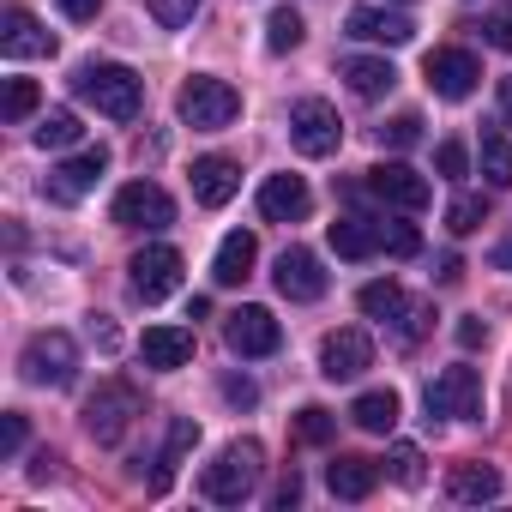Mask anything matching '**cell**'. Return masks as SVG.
<instances>
[{
  "label": "cell",
  "instance_id": "1",
  "mask_svg": "<svg viewBox=\"0 0 512 512\" xmlns=\"http://www.w3.org/2000/svg\"><path fill=\"white\" fill-rule=\"evenodd\" d=\"M73 91H79L97 115H109V121H133L139 103H145L139 73H133V67H115V61H91V67H79V73H73Z\"/></svg>",
  "mask_w": 512,
  "mask_h": 512
},
{
  "label": "cell",
  "instance_id": "2",
  "mask_svg": "<svg viewBox=\"0 0 512 512\" xmlns=\"http://www.w3.org/2000/svg\"><path fill=\"white\" fill-rule=\"evenodd\" d=\"M260 476H266L260 440H235V446L217 452V464H205L199 488H205V500H217V506H241L253 488H260Z\"/></svg>",
  "mask_w": 512,
  "mask_h": 512
},
{
  "label": "cell",
  "instance_id": "3",
  "mask_svg": "<svg viewBox=\"0 0 512 512\" xmlns=\"http://www.w3.org/2000/svg\"><path fill=\"white\" fill-rule=\"evenodd\" d=\"M175 115H181L187 127H199V133H217V127H229V121L241 115V91H235L229 79L193 73V79L175 91Z\"/></svg>",
  "mask_w": 512,
  "mask_h": 512
},
{
  "label": "cell",
  "instance_id": "4",
  "mask_svg": "<svg viewBox=\"0 0 512 512\" xmlns=\"http://www.w3.org/2000/svg\"><path fill=\"white\" fill-rule=\"evenodd\" d=\"M428 416H452V422H482V374L470 362H452L428 380Z\"/></svg>",
  "mask_w": 512,
  "mask_h": 512
},
{
  "label": "cell",
  "instance_id": "5",
  "mask_svg": "<svg viewBox=\"0 0 512 512\" xmlns=\"http://www.w3.org/2000/svg\"><path fill=\"white\" fill-rule=\"evenodd\" d=\"M25 380L31 386H73V368H79V344L67 332H37L19 356Z\"/></svg>",
  "mask_w": 512,
  "mask_h": 512
},
{
  "label": "cell",
  "instance_id": "6",
  "mask_svg": "<svg viewBox=\"0 0 512 512\" xmlns=\"http://www.w3.org/2000/svg\"><path fill=\"white\" fill-rule=\"evenodd\" d=\"M290 139H296L302 157H332L338 139H344V121H338V109L326 97H302L290 109Z\"/></svg>",
  "mask_w": 512,
  "mask_h": 512
},
{
  "label": "cell",
  "instance_id": "7",
  "mask_svg": "<svg viewBox=\"0 0 512 512\" xmlns=\"http://www.w3.org/2000/svg\"><path fill=\"white\" fill-rule=\"evenodd\" d=\"M133 416H139V392H133V386H121V380L97 386V392H91V404H85V428H91V440H97V446H115V440L133 428Z\"/></svg>",
  "mask_w": 512,
  "mask_h": 512
},
{
  "label": "cell",
  "instance_id": "8",
  "mask_svg": "<svg viewBox=\"0 0 512 512\" xmlns=\"http://www.w3.org/2000/svg\"><path fill=\"white\" fill-rule=\"evenodd\" d=\"M115 223L121 229H169L175 223V199L157 181H127L115 193Z\"/></svg>",
  "mask_w": 512,
  "mask_h": 512
},
{
  "label": "cell",
  "instance_id": "9",
  "mask_svg": "<svg viewBox=\"0 0 512 512\" xmlns=\"http://www.w3.org/2000/svg\"><path fill=\"white\" fill-rule=\"evenodd\" d=\"M368 193H374L380 205H392V211H428V199H434L428 175H416L410 163H380V169H368Z\"/></svg>",
  "mask_w": 512,
  "mask_h": 512
},
{
  "label": "cell",
  "instance_id": "10",
  "mask_svg": "<svg viewBox=\"0 0 512 512\" xmlns=\"http://www.w3.org/2000/svg\"><path fill=\"white\" fill-rule=\"evenodd\" d=\"M133 296H145V302H163V296H175V284H181V253L175 247H163V241H151V247H139L133 253Z\"/></svg>",
  "mask_w": 512,
  "mask_h": 512
},
{
  "label": "cell",
  "instance_id": "11",
  "mask_svg": "<svg viewBox=\"0 0 512 512\" xmlns=\"http://www.w3.org/2000/svg\"><path fill=\"white\" fill-rule=\"evenodd\" d=\"M223 344H229L235 356H272V350L284 344V326L272 320V308H235V314L223 320Z\"/></svg>",
  "mask_w": 512,
  "mask_h": 512
},
{
  "label": "cell",
  "instance_id": "12",
  "mask_svg": "<svg viewBox=\"0 0 512 512\" xmlns=\"http://www.w3.org/2000/svg\"><path fill=\"white\" fill-rule=\"evenodd\" d=\"M362 368H374V338L362 326H344V332L320 338V374L326 380H356Z\"/></svg>",
  "mask_w": 512,
  "mask_h": 512
},
{
  "label": "cell",
  "instance_id": "13",
  "mask_svg": "<svg viewBox=\"0 0 512 512\" xmlns=\"http://www.w3.org/2000/svg\"><path fill=\"white\" fill-rule=\"evenodd\" d=\"M476 79H482V61H476L470 49H434V55H428V85H434V97L464 103V97L476 91Z\"/></svg>",
  "mask_w": 512,
  "mask_h": 512
},
{
  "label": "cell",
  "instance_id": "14",
  "mask_svg": "<svg viewBox=\"0 0 512 512\" xmlns=\"http://www.w3.org/2000/svg\"><path fill=\"white\" fill-rule=\"evenodd\" d=\"M278 296H290V302H320L326 296L320 253H308V247H284L278 253Z\"/></svg>",
  "mask_w": 512,
  "mask_h": 512
},
{
  "label": "cell",
  "instance_id": "15",
  "mask_svg": "<svg viewBox=\"0 0 512 512\" xmlns=\"http://www.w3.org/2000/svg\"><path fill=\"white\" fill-rule=\"evenodd\" d=\"M0 49H7L13 61H37V55H55V37L37 25L31 7H7L0 13Z\"/></svg>",
  "mask_w": 512,
  "mask_h": 512
},
{
  "label": "cell",
  "instance_id": "16",
  "mask_svg": "<svg viewBox=\"0 0 512 512\" xmlns=\"http://www.w3.org/2000/svg\"><path fill=\"white\" fill-rule=\"evenodd\" d=\"M103 169H109V151L97 145V151H79L73 163H61L55 175H49V199L55 205H79L97 181H103Z\"/></svg>",
  "mask_w": 512,
  "mask_h": 512
},
{
  "label": "cell",
  "instance_id": "17",
  "mask_svg": "<svg viewBox=\"0 0 512 512\" xmlns=\"http://www.w3.org/2000/svg\"><path fill=\"white\" fill-rule=\"evenodd\" d=\"M308 205H314V193H308L302 175H266V187H260V211H266L272 223H302Z\"/></svg>",
  "mask_w": 512,
  "mask_h": 512
},
{
  "label": "cell",
  "instance_id": "18",
  "mask_svg": "<svg viewBox=\"0 0 512 512\" xmlns=\"http://www.w3.org/2000/svg\"><path fill=\"white\" fill-rule=\"evenodd\" d=\"M350 37L356 43H386V49H404L416 37V25L404 13H386V7H356L350 13Z\"/></svg>",
  "mask_w": 512,
  "mask_h": 512
},
{
  "label": "cell",
  "instance_id": "19",
  "mask_svg": "<svg viewBox=\"0 0 512 512\" xmlns=\"http://www.w3.org/2000/svg\"><path fill=\"white\" fill-rule=\"evenodd\" d=\"M139 356H145V368H187L193 362V332L187 326H151L145 338H139Z\"/></svg>",
  "mask_w": 512,
  "mask_h": 512
},
{
  "label": "cell",
  "instance_id": "20",
  "mask_svg": "<svg viewBox=\"0 0 512 512\" xmlns=\"http://www.w3.org/2000/svg\"><path fill=\"white\" fill-rule=\"evenodd\" d=\"M241 193V169L229 157H199L193 163V199L199 205H229Z\"/></svg>",
  "mask_w": 512,
  "mask_h": 512
},
{
  "label": "cell",
  "instance_id": "21",
  "mask_svg": "<svg viewBox=\"0 0 512 512\" xmlns=\"http://www.w3.org/2000/svg\"><path fill=\"white\" fill-rule=\"evenodd\" d=\"M253 260H260V241H253L247 229H229V235L217 241V260H211V278H217V284H241V278L253 272Z\"/></svg>",
  "mask_w": 512,
  "mask_h": 512
},
{
  "label": "cell",
  "instance_id": "22",
  "mask_svg": "<svg viewBox=\"0 0 512 512\" xmlns=\"http://www.w3.org/2000/svg\"><path fill=\"white\" fill-rule=\"evenodd\" d=\"M338 73H344V79H350V91H356V97H368V103H374V97H386V91L398 85V67H392V61H380V55H350Z\"/></svg>",
  "mask_w": 512,
  "mask_h": 512
},
{
  "label": "cell",
  "instance_id": "23",
  "mask_svg": "<svg viewBox=\"0 0 512 512\" xmlns=\"http://www.w3.org/2000/svg\"><path fill=\"white\" fill-rule=\"evenodd\" d=\"M398 410H404L398 392H392V386H374V392H362V398L350 404V422H356L362 434H392V428H398Z\"/></svg>",
  "mask_w": 512,
  "mask_h": 512
},
{
  "label": "cell",
  "instance_id": "24",
  "mask_svg": "<svg viewBox=\"0 0 512 512\" xmlns=\"http://www.w3.org/2000/svg\"><path fill=\"white\" fill-rule=\"evenodd\" d=\"M446 494L464 500V506H482V500L500 494V470L494 464H452L446 470Z\"/></svg>",
  "mask_w": 512,
  "mask_h": 512
},
{
  "label": "cell",
  "instance_id": "25",
  "mask_svg": "<svg viewBox=\"0 0 512 512\" xmlns=\"http://www.w3.org/2000/svg\"><path fill=\"white\" fill-rule=\"evenodd\" d=\"M374 482H380V470H374L368 458H332V464H326V488H332L338 500H368Z\"/></svg>",
  "mask_w": 512,
  "mask_h": 512
},
{
  "label": "cell",
  "instance_id": "26",
  "mask_svg": "<svg viewBox=\"0 0 512 512\" xmlns=\"http://www.w3.org/2000/svg\"><path fill=\"white\" fill-rule=\"evenodd\" d=\"M326 241H332L338 260H368V253L380 247V229H374L368 217H338V223L326 229Z\"/></svg>",
  "mask_w": 512,
  "mask_h": 512
},
{
  "label": "cell",
  "instance_id": "27",
  "mask_svg": "<svg viewBox=\"0 0 512 512\" xmlns=\"http://www.w3.org/2000/svg\"><path fill=\"white\" fill-rule=\"evenodd\" d=\"M356 302H362V314H368V320H398V308H404L410 296H404V284L374 278V284H362V296H356Z\"/></svg>",
  "mask_w": 512,
  "mask_h": 512
},
{
  "label": "cell",
  "instance_id": "28",
  "mask_svg": "<svg viewBox=\"0 0 512 512\" xmlns=\"http://www.w3.org/2000/svg\"><path fill=\"white\" fill-rule=\"evenodd\" d=\"M79 133H85V127H79L73 109H49V115L37 121V145H43V151H67V145H79Z\"/></svg>",
  "mask_w": 512,
  "mask_h": 512
},
{
  "label": "cell",
  "instance_id": "29",
  "mask_svg": "<svg viewBox=\"0 0 512 512\" xmlns=\"http://www.w3.org/2000/svg\"><path fill=\"white\" fill-rule=\"evenodd\" d=\"M302 37H308V25H302V13H290V7H278V13L266 19V49H272V55H290V49H302Z\"/></svg>",
  "mask_w": 512,
  "mask_h": 512
},
{
  "label": "cell",
  "instance_id": "30",
  "mask_svg": "<svg viewBox=\"0 0 512 512\" xmlns=\"http://www.w3.org/2000/svg\"><path fill=\"white\" fill-rule=\"evenodd\" d=\"M193 440H199V422H187V416L169 422V440H163V458H157V464H163V470H157V488H169V476H175V464L187 458Z\"/></svg>",
  "mask_w": 512,
  "mask_h": 512
},
{
  "label": "cell",
  "instance_id": "31",
  "mask_svg": "<svg viewBox=\"0 0 512 512\" xmlns=\"http://www.w3.org/2000/svg\"><path fill=\"white\" fill-rule=\"evenodd\" d=\"M482 175H488V187H512V139L506 133H482Z\"/></svg>",
  "mask_w": 512,
  "mask_h": 512
},
{
  "label": "cell",
  "instance_id": "32",
  "mask_svg": "<svg viewBox=\"0 0 512 512\" xmlns=\"http://www.w3.org/2000/svg\"><path fill=\"white\" fill-rule=\"evenodd\" d=\"M488 223V199L482 193H458L452 205H446V229L452 235H470V229H482Z\"/></svg>",
  "mask_w": 512,
  "mask_h": 512
},
{
  "label": "cell",
  "instance_id": "33",
  "mask_svg": "<svg viewBox=\"0 0 512 512\" xmlns=\"http://www.w3.org/2000/svg\"><path fill=\"white\" fill-rule=\"evenodd\" d=\"M37 103H43L37 79H13V85H7V97H0V115H7V121H31V115H37Z\"/></svg>",
  "mask_w": 512,
  "mask_h": 512
},
{
  "label": "cell",
  "instance_id": "34",
  "mask_svg": "<svg viewBox=\"0 0 512 512\" xmlns=\"http://www.w3.org/2000/svg\"><path fill=\"white\" fill-rule=\"evenodd\" d=\"M380 247L392 253V260H416L422 235H416V223H380Z\"/></svg>",
  "mask_w": 512,
  "mask_h": 512
},
{
  "label": "cell",
  "instance_id": "35",
  "mask_svg": "<svg viewBox=\"0 0 512 512\" xmlns=\"http://www.w3.org/2000/svg\"><path fill=\"white\" fill-rule=\"evenodd\" d=\"M416 139H422V115H392V121L380 127V145H386V151H410Z\"/></svg>",
  "mask_w": 512,
  "mask_h": 512
},
{
  "label": "cell",
  "instance_id": "36",
  "mask_svg": "<svg viewBox=\"0 0 512 512\" xmlns=\"http://www.w3.org/2000/svg\"><path fill=\"white\" fill-rule=\"evenodd\" d=\"M482 43H488V49H500V55H512V0L482 19Z\"/></svg>",
  "mask_w": 512,
  "mask_h": 512
},
{
  "label": "cell",
  "instance_id": "37",
  "mask_svg": "<svg viewBox=\"0 0 512 512\" xmlns=\"http://www.w3.org/2000/svg\"><path fill=\"white\" fill-rule=\"evenodd\" d=\"M386 464H392V482H404V488H416V482H422V452H416L410 440H398Z\"/></svg>",
  "mask_w": 512,
  "mask_h": 512
},
{
  "label": "cell",
  "instance_id": "38",
  "mask_svg": "<svg viewBox=\"0 0 512 512\" xmlns=\"http://www.w3.org/2000/svg\"><path fill=\"white\" fill-rule=\"evenodd\" d=\"M428 320H434V308H428V302H404L392 326H398V338H404V344H416V338L428 332Z\"/></svg>",
  "mask_w": 512,
  "mask_h": 512
},
{
  "label": "cell",
  "instance_id": "39",
  "mask_svg": "<svg viewBox=\"0 0 512 512\" xmlns=\"http://www.w3.org/2000/svg\"><path fill=\"white\" fill-rule=\"evenodd\" d=\"M332 428H338V416H332V410H320V404H308V410L296 416V434H302V440H314V446H320V440H332Z\"/></svg>",
  "mask_w": 512,
  "mask_h": 512
},
{
  "label": "cell",
  "instance_id": "40",
  "mask_svg": "<svg viewBox=\"0 0 512 512\" xmlns=\"http://www.w3.org/2000/svg\"><path fill=\"white\" fill-rule=\"evenodd\" d=\"M151 13H157V25H163V31H181V25L199 13V0H151Z\"/></svg>",
  "mask_w": 512,
  "mask_h": 512
},
{
  "label": "cell",
  "instance_id": "41",
  "mask_svg": "<svg viewBox=\"0 0 512 512\" xmlns=\"http://www.w3.org/2000/svg\"><path fill=\"white\" fill-rule=\"evenodd\" d=\"M434 169H440V175H446V181H458V175H464V169H470V151H464V145H458V139H446V145H440V151H434Z\"/></svg>",
  "mask_w": 512,
  "mask_h": 512
},
{
  "label": "cell",
  "instance_id": "42",
  "mask_svg": "<svg viewBox=\"0 0 512 512\" xmlns=\"http://www.w3.org/2000/svg\"><path fill=\"white\" fill-rule=\"evenodd\" d=\"M223 398H229L235 410H253V404H260V386L241 380V374H229V380H223Z\"/></svg>",
  "mask_w": 512,
  "mask_h": 512
},
{
  "label": "cell",
  "instance_id": "43",
  "mask_svg": "<svg viewBox=\"0 0 512 512\" xmlns=\"http://www.w3.org/2000/svg\"><path fill=\"white\" fill-rule=\"evenodd\" d=\"M19 446H25V416H19V410H7V422H0V452L13 458Z\"/></svg>",
  "mask_w": 512,
  "mask_h": 512
},
{
  "label": "cell",
  "instance_id": "44",
  "mask_svg": "<svg viewBox=\"0 0 512 512\" xmlns=\"http://www.w3.org/2000/svg\"><path fill=\"white\" fill-rule=\"evenodd\" d=\"M296 500H302V476H296V470H290V476H284V482H278V488H272V506H278V512H290V506H296Z\"/></svg>",
  "mask_w": 512,
  "mask_h": 512
},
{
  "label": "cell",
  "instance_id": "45",
  "mask_svg": "<svg viewBox=\"0 0 512 512\" xmlns=\"http://www.w3.org/2000/svg\"><path fill=\"white\" fill-rule=\"evenodd\" d=\"M458 344H464V350H476V344H488V326H482L476 314H464V320H458Z\"/></svg>",
  "mask_w": 512,
  "mask_h": 512
},
{
  "label": "cell",
  "instance_id": "46",
  "mask_svg": "<svg viewBox=\"0 0 512 512\" xmlns=\"http://www.w3.org/2000/svg\"><path fill=\"white\" fill-rule=\"evenodd\" d=\"M97 7H103V0H61V13H67V19H79V25H85V19H97Z\"/></svg>",
  "mask_w": 512,
  "mask_h": 512
},
{
  "label": "cell",
  "instance_id": "47",
  "mask_svg": "<svg viewBox=\"0 0 512 512\" xmlns=\"http://www.w3.org/2000/svg\"><path fill=\"white\" fill-rule=\"evenodd\" d=\"M494 272H512V229L494 241Z\"/></svg>",
  "mask_w": 512,
  "mask_h": 512
},
{
  "label": "cell",
  "instance_id": "48",
  "mask_svg": "<svg viewBox=\"0 0 512 512\" xmlns=\"http://www.w3.org/2000/svg\"><path fill=\"white\" fill-rule=\"evenodd\" d=\"M464 278V260H458V253H446V260H440V284H458Z\"/></svg>",
  "mask_w": 512,
  "mask_h": 512
},
{
  "label": "cell",
  "instance_id": "49",
  "mask_svg": "<svg viewBox=\"0 0 512 512\" xmlns=\"http://www.w3.org/2000/svg\"><path fill=\"white\" fill-rule=\"evenodd\" d=\"M500 115H506V127H512V73L500 79Z\"/></svg>",
  "mask_w": 512,
  "mask_h": 512
}]
</instances>
